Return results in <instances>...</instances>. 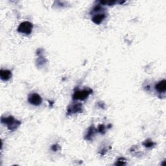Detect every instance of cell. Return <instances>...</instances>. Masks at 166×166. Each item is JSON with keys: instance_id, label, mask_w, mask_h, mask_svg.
Returning <instances> with one entry per match:
<instances>
[{"instance_id": "cell-4", "label": "cell", "mask_w": 166, "mask_h": 166, "mask_svg": "<svg viewBox=\"0 0 166 166\" xmlns=\"http://www.w3.org/2000/svg\"><path fill=\"white\" fill-rule=\"evenodd\" d=\"M29 102L31 103V104L35 105V106H38L41 104L42 102V97L40 96V95L37 94H32L28 98Z\"/></svg>"}, {"instance_id": "cell-5", "label": "cell", "mask_w": 166, "mask_h": 166, "mask_svg": "<svg viewBox=\"0 0 166 166\" xmlns=\"http://www.w3.org/2000/svg\"><path fill=\"white\" fill-rule=\"evenodd\" d=\"M81 109H82V105L80 103H77V104L69 106L68 109V112L69 114H75L79 112Z\"/></svg>"}, {"instance_id": "cell-6", "label": "cell", "mask_w": 166, "mask_h": 166, "mask_svg": "<svg viewBox=\"0 0 166 166\" xmlns=\"http://www.w3.org/2000/svg\"><path fill=\"white\" fill-rule=\"evenodd\" d=\"M0 77L3 80H8L11 77V72L9 70L1 69L0 72Z\"/></svg>"}, {"instance_id": "cell-2", "label": "cell", "mask_w": 166, "mask_h": 166, "mask_svg": "<svg viewBox=\"0 0 166 166\" xmlns=\"http://www.w3.org/2000/svg\"><path fill=\"white\" fill-rule=\"evenodd\" d=\"M32 30V25L31 23L29 21H24L21 23L20 26L18 27V31L20 32L24 33L25 35L31 34Z\"/></svg>"}, {"instance_id": "cell-8", "label": "cell", "mask_w": 166, "mask_h": 166, "mask_svg": "<svg viewBox=\"0 0 166 166\" xmlns=\"http://www.w3.org/2000/svg\"><path fill=\"white\" fill-rule=\"evenodd\" d=\"M105 14H97L95 15L92 18V21H93L95 24H100L101 22L103 21V20L105 18Z\"/></svg>"}, {"instance_id": "cell-7", "label": "cell", "mask_w": 166, "mask_h": 166, "mask_svg": "<svg viewBox=\"0 0 166 166\" xmlns=\"http://www.w3.org/2000/svg\"><path fill=\"white\" fill-rule=\"evenodd\" d=\"M155 88L156 89V90L158 92H164L165 91L166 89V81L165 80H163L162 81H160L159 83H158L156 86Z\"/></svg>"}, {"instance_id": "cell-9", "label": "cell", "mask_w": 166, "mask_h": 166, "mask_svg": "<svg viewBox=\"0 0 166 166\" xmlns=\"http://www.w3.org/2000/svg\"><path fill=\"white\" fill-rule=\"evenodd\" d=\"M154 144V143L151 142V141H147L145 143V146H146V147H151Z\"/></svg>"}, {"instance_id": "cell-1", "label": "cell", "mask_w": 166, "mask_h": 166, "mask_svg": "<svg viewBox=\"0 0 166 166\" xmlns=\"http://www.w3.org/2000/svg\"><path fill=\"white\" fill-rule=\"evenodd\" d=\"M1 122L7 125V126L8 127L9 130H14V129H16L20 124V121L16 120L12 116L6 117L5 119L2 118Z\"/></svg>"}, {"instance_id": "cell-3", "label": "cell", "mask_w": 166, "mask_h": 166, "mask_svg": "<svg viewBox=\"0 0 166 166\" xmlns=\"http://www.w3.org/2000/svg\"><path fill=\"white\" fill-rule=\"evenodd\" d=\"M92 92L91 90H84L82 91H77L73 95V99H79V100H84Z\"/></svg>"}]
</instances>
